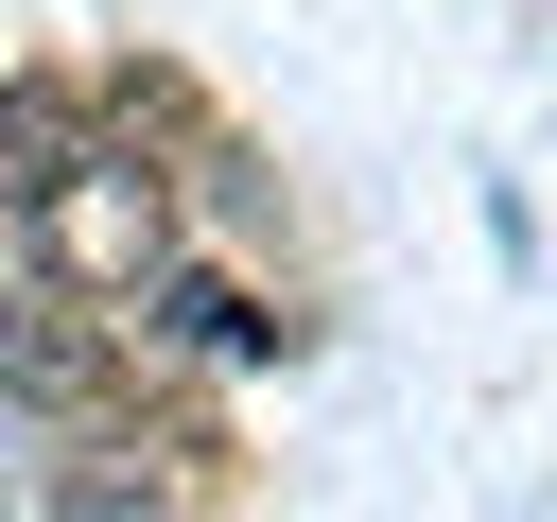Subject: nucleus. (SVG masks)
<instances>
[{"label":"nucleus","instance_id":"3","mask_svg":"<svg viewBox=\"0 0 557 522\" xmlns=\"http://www.w3.org/2000/svg\"><path fill=\"white\" fill-rule=\"evenodd\" d=\"M157 331H191V348H226V365H261V348H278V313H261L244 278H157Z\"/></svg>","mask_w":557,"mask_h":522},{"label":"nucleus","instance_id":"2","mask_svg":"<svg viewBox=\"0 0 557 522\" xmlns=\"http://www.w3.org/2000/svg\"><path fill=\"white\" fill-rule=\"evenodd\" d=\"M87 157V122H70V87H0V209H35L52 174Z\"/></svg>","mask_w":557,"mask_h":522},{"label":"nucleus","instance_id":"1","mask_svg":"<svg viewBox=\"0 0 557 522\" xmlns=\"http://www.w3.org/2000/svg\"><path fill=\"white\" fill-rule=\"evenodd\" d=\"M35 244H52L87 296H139V278L174 261V191H157L139 157H70V174L35 191Z\"/></svg>","mask_w":557,"mask_h":522}]
</instances>
